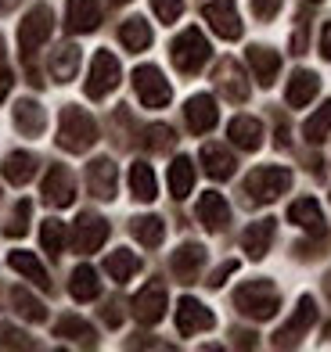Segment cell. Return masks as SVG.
Segmentation results:
<instances>
[{
	"label": "cell",
	"instance_id": "6da1fadb",
	"mask_svg": "<svg viewBox=\"0 0 331 352\" xmlns=\"http://www.w3.org/2000/svg\"><path fill=\"white\" fill-rule=\"evenodd\" d=\"M98 140V122H94L83 108L76 104H65L61 108V119H58V144L72 155H83L94 148Z\"/></svg>",
	"mask_w": 331,
	"mask_h": 352
},
{
	"label": "cell",
	"instance_id": "7a4b0ae2",
	"mask_svg": "<svg viewBox=\"0 0 331 352\" xmlns=\"http://www.w3.org/2000/svg\"><path fill=\"white\" fill-rule=\"evenodd\" d=\"M234 306H238V313H245L252 320H270L281 306V295L270 280H248L234 292Z\"/></svg>",
	"mask_w": 331,
	"mask_h": 352
},
{
	"label": "cell",
	"instance_id": "3957f363",
	"mask_svg": "<svg viewBox=\"0 0 331 352\" xmlns=\"http://www.w3.org/2000/svg\"><path fill=\"white\" fill-rule=\"evenodd\" d=\"M209 40L202 36V29H184V33L173 40L169 47V58H173V65H177L184 76H195L202 65L209 61Z\"/></svg>",
	"mask_w": 331,
	"mask_h": 352
},
{
	"label": "cell",
	"instance_id": "277c9868",
	"mask_svg": "<svg viewBox=\"0 0 331 352\" xmlns=\"http://www.w3.org/2000/svg\"><path fill=\"white\" fill-rule=\"evenodd\" d=\"M292 187V173L285 166H259L248 173L245 190L252 195V201H274Z\"/></svg>",
	"mask_w": 331,
	"mask_h": 352
},
{
	"label": "cell",
	"instance_id": "5b68a950",
	"mask_svg": "<svg viewBox=\"0 0 331 352\" xmlns=\"http://www.w3.org/2000/svg\"><path fill=\"white\" fill-rule=\"evenodd\" d=\"M119 79H122V69H119V61L112 51H98L90 61V79H87V98L94 101H101L108 98L116 87H119Z\"/></svg>",
	"mask_w": 331,
	"mask_h": 352
},
{
	"label": "cell",
	"instance_id": "8992f818",
	"mask_svg": "<svg viewBox=\"0 0 331 352\" xmlns=\"http://www.w3.org/2000/svg\"><path fill=\"white\" fill-rule=\"evenodd\" d=\"M134 90H137V98L145 101V108H166L169 98H173V90L166 83V76L155 69V65H140L134 69Z\"/></svg>",
	"mask_w": 331,
	"mask_h": 352
},
{
	"label": "cell",
	"instance_id": "52a82bcc",
	"mask_svg": "<svg viewBox=\"0 0 331 352\" xmlns=\"http://www.w3.org/2000/svg\"><path fill=\"white\" fill-rule=\"evenodd\" d=\"M51 29H54V14L47 4H36L33 11L25 14V22L19 25V47H22V54L25 58H33L36 47L51 36Z\"/></svg>",
	"mask_w": 331,
	"mask_h": 352
},
{
	"label": "cell",
	"instance_id": "ba28073f",
	"mask_svg": "<svg viewBox=\"0 0 331 352\" xmlns=\"http://www.w3.org/2000/svg\"><path fill=\"white\" fill-rule=\"evenodd\" d=\"M69 241H72V248L80 252V255L98 252V248L108 241V223H105L101 216H94V212H83L80 219L72 223V234H69Z\"/></svg>",
	"mask_w": 331,
	"mask_h": 352
},
{
	"label": "cell",
	"instance_id": "9c48e42d",
	"mask_svg": "<svg viewBox=\"0 0 331 352\" xmlns=\"http://www.w3.org/2000/svg\"><path fill=\"white\" fill-rule=\"evenodd\" d=\"M313 320H317V302H313L310 295H303V298H299V306H295V313H292V320H288V324L274 334V345H277V349L295 345V342H299V338H303V334L313 327Z\"/></svg>",
	"mask_w": 331,
	"mask_h": 352
},
{
	"label": "cell",
	"instance_id": "30bf717a",
	"mask_svg": "<svg viewBox=\"0 0 331 352\" xmlns=\"http://www.w3.org/2000/svg\"><path fill=\"white\" fill-rule=\"evenodd\" d=\"M202 14H206V22L213 25L216 36H224V40H238L242 36V19H238L234 0H213V4L202 8Z\"/></svg>",
	"mask_w": 331,
	"mask_h": 352
},
{
	"label": "cell",
	"instance_id": "8fae6325",
	"mask_svg": "<svg viewBox=\"0 0 331 352\" xmlns=\"http://www.w3.org/2000/svg\"><path fill=\"white\" fill-rule=\"evenodd\" d=\"M43 201L54 209H65L76 201V180L65 166H51V173L43 176Z\"/></svg>",
	"mask_w": 331,
	"mask_h": 352
},
{
	"label": "cell",
	"instance_id": "7c38bea8",
	"mask_svg": "<svg viewBox=\"0 0 331 352\" xmlns=\"http://www.w3.org/2000/svg\"><path fill=\"white\" fill-rule=\"evenodd\" d=\"M130 306H134V316L140 320V324H159V320L166 316V287L162 284L140 287Z\"/></svg>",
	"mask_w": 331,
	"mask_h": 352
},
{
	"label": "cell",
	"instance_id": "4fadbf2b",
	"mask_svg": "<svg viewBox=\"0 0 331 352\" xmlns=\"http://www.w3.org/2000/svg\"><path fill=\"white\" fill-rule=\"evenodd\" d=\"M116 162L112 158H94V162L87 166V190L94 198L101 201H112L116 198Z\"/></svg>",
	"mask_w": 331,
	"mask_h": 352
},
{
	"label": "cell",
	"instance_id": "5bb4252c",
	"mask_svg": "<svg viewBox=\"0 0 331 352\" xmlns=\"http://www.w3.org/2000/svg\"><path fill=\"white\" fill-rule=\"evenodd\" d=\"M216 324V316L202 306L198 298H180V306H177V331L184 334V338H191V334L198 331H209Z\"/></svg>",
	"mask_w": 331,
	"mask_h": 352
},
{
	"label": "cell",
	"instance_id": "9a60e30c",
	"mask_svg": "<svg viewBox=\"0 0 331 352\" xmlns=\"http://www.w3.org/2000/svg\"><path fill=\"white\" fill-rule=\"evenodd\" d=\"M184 119H187V130L191 133H209L213 126H216V119H220V111H216V101L209 98V94H195L191 101H187V108H184Z\"/></svg>",
	"mask_w": 331,
	"mask_h": 352
},
{
	"label": "cell",
	"instance_id": "2e32d148",
	"mask_svg": "<svg viewBox=\"0 0 331 352\" xmlns=\"http://www.w3.org/2000/svg\"><path fill=\"white\" fill-rule=\"evenodd\" d=\"M216 87H220V94H224L227 101H234V104L248 101V83H245V76H242V69H238V61H231V58H224V61L216 65Z\"/></svg>",
	"mask_w": 331,
	"mask_h": 352
},
{
	"label": "cell",
	"instance_id": "e0dca14e",
	"mask_svg": "<svg viewBox=\"0 0 331 352\" xmlns=\"http://www.w3.org/2000/svg\"><path fill=\"white\" fill-rule=\"evenodd\" d=\"M101 22V8L98 0H69V11H65V25L72 33H94Z\"/></svg>",
	"mask_w": 331,
	"mask_h": 352
},
{
	"label": "cell",
	"instance_id": "ac0fdd59",
	"mask_svg": "<svg viewBox=\"0 0 331 352\" xmlns=\"http://www.w3.org/2000/svg\"><path fill=\"white\" fill-rule=\"evenodd\" d=\"M198 219H202V227L213 230V234L224 230L227 223H231V209H227L224 195H216V190H209V195H202V201H198Z\"/></svg>",
	"mask_w": 331,
	"mask_h": 352
},
{
	"label": "cell",
	"instance_id": "d6986e66",
	"mask_svg": "<svg viewBox=\"0 0 331 352\" xmlns=\"http://www.w3.org/2000/svg\"><path fill=\"white\" fill-rule=\"evenodd\" d=\"M202 263H206V248H202V245H180L177 252H173V259H169L173 274H177L184 284H191L198 277Z\"/></svg>",
	"mask_w": 331,
	"mask_h": 352
},
{
	"label": "cell",
	"instance_id": "ffe728a7",
	"mask_svg": "<svg viewBox=\"0 0 331 352\" xmlns=\"http://www.w3.org/2000/svg\"><path fill=\"white\" fill-rule=\"evenodd\" d=\"M317 90H321V79H317V72H295L292 79H288V90H285V101L292 104V108H306L313 98H317Z\"/></svg>",
	"mask_w": 331,
	"mask_h": 352
},
{
	"label": "cell",
	"instance_id": "44dd1931",
	"mask_svg": "<svg viewBox=\"0 0 331 352\" xmlns=\"http://www.w3.org/2000/svg\"><path fill=\"white\" fill-rule=\"evenodd\" d=\"M248 65H252V72H256V79H259V87H270L274 79H277V72H281V58H277V51H270V47H248Z\"/></svg>",
	"mask_w": 331,
	"mask_h": 352
},
{
	"label": "cell",
	"instance_id": "7402d4cb",
	"mask_svg": "<svg viewBox=\"0 0 331 352\" xmlns=\"http://www.w3.org/2000/svg\"><path fill=\"white\" fill-rule=\"evenodd\" d=\"M227 137L238 144L242 151H256L263 144V126H259V119H252V116H238V119H231Z\"/></svg>",
	"mask_w": 331,
	"mask_h": 352
},
{
	"label": "cell",
	"instance_id": "603a6c76",
	"mask_svg": "<svg viewBox=\"0 0 331 352\" xmlns=\"http://www.w3.org/2000/svg\"><path fill=\"white\" fill-rule=\"evenodd\" d=\"M202 166H206V173L213 176V180H231L234 176V155L224 148V144H206L202 148Z\"/></svg>",
	"mask_w": 331,
	"mask_h": 352
},
{
	"label": "cell",
	"instance_id": "cb8c5ba5",
	"mask_svg": "<svg viewBox=\"0 0 331 352\" xmlns=\"http://www.w3.org/2000/svg\"><path fill=\"white\" fill-rule=\"evenodd\" d=\"M270 241H274V219H259L242 234V248L248 252V259H263L270 252Z\"/></svg>",
	"mask_w": 331,
	"mask_h": 352
},
{
	"label": "cell",
	"instance_id": "d4e9b609",
	"mask_svg": "<svg viewBox=\"0 0 331 352\" xmlns=\"http://www.w3.org/2000/svg\"><path fill=\"white\" fill-rule=\"evenodd\" d=\"M288 219L295 227H303L306 234H321L324 230V216H321V205L313 198H299L288 205Z\"/></svg>",
	"mask_w": 331,
	"mask_h": 352
},
{
	"label": "cell",
	"instance_id": "484cf974",
	"mask_svg": "<svg viewBox=\"0 0 331 352\" xmlns=\"http://www.w3.org/2000/svg\"><path fill=\"white\" fill-rule=\"evenodd\" d=\"M14 126H19V133L25 137H40L43 133V126H47V116H43V108L36 101H19L14 104Z\"/></svg>",
	"mask_w": 331,
	"mask_h": 352
},
{
	"label": "cell",
	"instance_id": "4316f807",
	"mask_svg": "<svg viewBox=\"0 0 331 352\" xmlns=\"http://www.w3.org/2000/svg\"><path fill=\"white\" fill-rule=\"evenodd\" d=\"M191 187H195V162L184 158V155L173 158V166H169V195L173 198H187Z\"/></svg>",
	"mask_w": 331,
	"mask_h": 352
},
{
	"label": "cell",
	"instance_id": "83f0119b",
	"mask_svg": "<svg viewBox=\"0 0 331 352\" xmlns=\"http://www.w3.org/2000/svg\"><path fill=\"white\" fill-rule=\"evenodd\" d=\"M76 69H80V47L61 43L58 51L51 54V76L58 79V83H69V79L76 76Z\"/></svg>",
	"mask_w": 331,
	"mask_h": 352
},
{
	"label": "cell",
	"instance_id": "f1b7e54d",
	"mask_svg": "<svg viewBox=\"0 0 331 352\" xmlns=\"http://www.w3.org/2000/svg\"><path fill=\"white\" fill-rule=\"evenodd\" d=\"M130 234L145 248H159L162 237H166V223L159 216H137V219H130Z\"/></svg>",
	"mask_w": 331,
	"mask_h": 352
},
{
	"label": "cell",
	"instance_id": "f546056e",
	"mask_svg": "<svg viewBox=\"0 0 331 352\" xmlns=\"http://www.w3.org/2000/svg\"><path fill=\"white\" fill-rule=\"evenodd\" d=\"M98 292H101L98 270L76 266V270H72V280H69V295H72L76 302H90V298H98Z\"/></svg>",
	"mask_w": 331,
	"mask_h": 352
},
{
	"label": "cell",
	"instance_id": "4dcf8cb0",
	"mask_svg": "<svg viewBox=\"0 0 331 352\" xmlns=\"http://www.w3.org/2000/svg\"><path fill=\"white\" fill-rule=\"evenodd\" d=\"M36 176V158L29 155V151H11L4 158V180L11 184H29Z\"/></svg>",
	"mask_w": 331,
	"mask_h": 352
},
{
	"label": "cell",
	"instance_id": "1f68e13d",
	"mask_svg": "<svg viewBox=\"0 0 331 352\" xmlns=\"http://www.w3.org/2000/svg\"><path fill=\"white\" fill-rule=\"evenodd\" d=\"M130 187H134V198L137 201H155L159 184H155V173H151L148 162H134L130 166Z\"/></svg>",
	"mask_w": 331,
	"mask_h": 352
},
{
	"label": "cell",
	"instance_id": "d6a6232c",
	"mask_svg": "<svg viewBox=\"0 0 331 352\" xmlns=\"http://www.w3.org/2000/svg\"><path fill=\"white\" fill-rule=\"evenodd\" d=\"M119 40H122V47L130 54H137V51H145V47L151 43V25L145 19H130V22H122Z\"/></svg>",
	"mask_w": 331,
	"mask_h": 352
},
{
	"label": "cell",
	"instance_id": "836d02e7",
	"mask_svg": "<svg viewBox=\"0 0 331 352\" xmlns=\"http://www.w3.org/2000/svg\"><path fill=\"white\" fill-rule=\"evenodd\" d=\"M105 270H108V277H112V280H130L134 274H137V270H140V259H137V255L134 252H126V248H119V252H112V255H108V259H105Z\"/></svg>",
	"mask_w": 331,
	"mask_h": 352
},
{
	"label": "cell",
	"instance_id": "e575fe53",
	"mask_svg": "<svg viewBox=\"0 0 331 352\" xmlns=\"http://www.w3.org/2000/svg\"><path fill=\"white\" fill-rule=\"evenodd\" d=\"M11 302H14V309H19V316L29 320V324H43V320H47V306H43L40 298L29 295L25 287H14V292H11Z\"/></svg>",
	"mask_w": 331,
	"mask_h": 352
},
{
	"label": "cell",
	"instance_id": "d590c367",
	"mask_svg": "<svg viewBox=\"0 0 331 352\" xmlns=\"http://www.w3.org/2000/svg\"><path fill=\"white\" fill-rule=\"evenodd\" d=\"M11 270H19L22 277H29L33 284H40V287H51V280H47V270L40 266V259L36 255H29V252H11Z\"/></svg>",
	"mask_w": 331,
	"mask_h": 352
},
{
	"label": "cell",
	"instance_id": "8d00e7d4",
	"mask_svg": "<svg viewBox=\"0 0 331 352\" xmlns=\"http://www.w3.org/2000/svg\"><path fill=\"white\" fill-rule=\"evenodd\" d=\"M328 133H331V101H324V104L303 122V137H306L310 144L328 140Z\"/></svg>",
	"mask_w": 331,
	"mask_h": 352
},
{
	"label": "cell",
	"instance_id": "74e56055",
	"mask_svg": "<svg viewBox=\"0 0 331 352\" xmlns=\"http://www.w3.org/2000/svg\"><path fill=\"white\" fill-rule=\"evenodd\" d=\"M54 334L58 338H72V342H83V345H94V327L80 316H61L54 324Z\"/></svg>",
	"mask_w": 331,
	"mask_h": 352
},
{
	"label": "cell",
	"instance_id": "f35d334b",
	"mask_svg": "<svg viewBox=\"0 0 331 352\" xmlns=\"http://www.w3.org/2000/svg\"><path fill=\"white\" fill-rule=\"evenodd\" d=\"M40 245L47 255H61V245H65V227H61L58 219H43V227H40Z\"/></svg>",
	"mask_w": 331,
	"mask_h": 352
},
{
	"label": "cell",
	"instance_id": "ab89813d",
	"mask_svg": "<svg viewBox=\"0 0 331 352\" xmlns=\"http://www.w3.org/2000/svg\"><path fill=\"white\" fill-rule=\"evenodd\" d=\"M173 144H177V133H173L169 130V126H148V130H145V148L148 151H169L173 148Z\"/></svg>",
	"mask_w": 331,
	"mask_h": 352
},
{
	"label": "cell",
	"instance_id": "60d3db41",
	"mask_svg": "<svg viewBox=\"0 0 331 352\" xmlns=\"http://www.w3.org/2000/svg\"><path fill=\"white\" fill-rule=\"evenodd\" d=\"M29 216H33V205H29V201H19V209H14L11 223L4 227V234H8V237H22V234L29 230Z\"/></svg>",
	"mask_w": 331,
	"mask_h": 352
},
{
	"label": "cell",
	"instance_id": "b9f144b4",
	"mask_svg": "<svg viewBox=\"0 0 331 352\" xmlns=\"http://www.w3.org/2000/svg\"><path fill=\"white\" fill-rule=\"evenodd\" d=\"M151 8H155V14H159V22L173 25L184 14V0H151Z\"/></svg>",
	"mask_w": 331,
	"mask_h": 352
},
{
	"label": "cell",
	"instance_id": "7bdbcfd3",
	"mask_svg": "<svg viewBox=\"0 0 331 352\" xmlns=\"http://www.w3.org/2000/svg\"><path fill=\"white\" fill-rule=\"evenodd\" d=\"M281 4H285V0H252V11H256V19L270 22L274 14L281 11Z\"/></svg>",
	"mask_w": 331,
	"mask_h": 352
},
{
	"label": "cell",
	"instance_id": "ee69618b",
	"mask_svg": "<svg viewBox=\"0 0 331 352\" xmlns=\"http://www.w3.org/2000/svg\"><path fill=\"white\" fill-rule=\"evenodd\" d=\"M8 90H11V69L4 58V36H0V98H8Z\"/></svg>",
	"mask_w": 331,
	"mask_h": 352
},
{
	"label": "cell",
	"instance_id": "f6af8a7d",
	"mask_svg": "<svg viewBox=\"0 0 331 352\" xmlns=\"http://www.w3.org/2000/svg\"><path fill=\"white\" fill-rule=\"evenodd\" d=\"M105 324H108V327H119V324H122V306H119L116 298L105 306Z\"/></svg>",
	"mask_w": 331,
	"mask_h": 352
},
{
	"label": "cell",
	"instance_id": "bcb514c9",
	"mask_svg": "<svg viewBox=\"0 0 331 352\" xmlns=\"http://www.w3.org/2000/svg\"><path fill=\"white\" fill-rule=\"evenodd\" d=\"M234 270H238V263H234V259H231V263H224V266H220L216 274L209 277V287H220V284H224V280H227V277L234 274Z\"/></svg>",
	"mask_w": 331,
	"mask_h": 352
},
{
	"label": "cell",
	"instance_id": "7dc6e473",
	"mask_svg": "<svg viewBox=\"0 0 331 352\" xmlns=\"http://www.w3.org/2000/svg\"><path fill=\"white\" fill-rule=\"evenodd\" d=\"M0 334H4V342H8V345H19V349H29V342H25V334H19V331H11V327H0Z\"/></svg>",
	"mask_w": 331,
	"mask_h": 352
},
{
	"label": "cell",
	"instance_id": "c3c4849f",
	"mask_svg": "<svg viewBox=\"0 0 331 352\" xmlns=\"http://www.w3.org/2000/svg\"><path fill=\"white\" fill-rule=\"evenodd\" d=\"M321 54H324V61H331V22H324V29H321Z\"/></svg>",
	"mask_w": 331,
	"mask_h": 352
},
{
	"label": "cell",
	"instance_id": "681fc988",
	"mask_svg": "<svg viewBox=\"0 0 331 352\" xmlns=\"http://www.w3.org/2000/svg\"><path fill=\"white\" fill-rule=\"evenodd\" d=\"M234 338H238V345H256V334H248V331H238Z\"/></svg>",
	"mask_w": 331,
	"mask_h": 352
},
{
	"label": "cell",
	"instance_id": "f907efd6",
	"mask_svg": "<svg viewBox=\"0 0 331 352\" xmlns=\"http://www.w3.org/2000/svg\"><path fill=\"white\" fill-rule=\"evenodd\" d=\"M11 8H19V0H0V14H8Z\"/></svg>",
	"mask_w": 331,
	"mask_h": 352
},
{
	"label": "cell",
	"instance_id": "816d5d0a",
	"mask_svg": "<svg viewBox=\"0 0 331 352\" xmlns=\"http://www.w3.org/2000/svg\"><path fill=\"white\" fill-rule=\"evenodd\" d=\"M119 4H122V0H119Z\"/></svg>",
	"mask_w": 331,
	"mask_h": 352
}]
</instances>
